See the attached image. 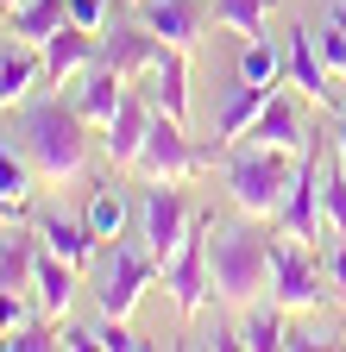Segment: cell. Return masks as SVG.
<instances>
[{"instance_id": "6da1fadb", "label": "cell", "mask_w": 346, "mask_h": 352, "mask_svg": "<svg viewBox=\"0 0 346 352\" xmlns=\"http://www.w3.org/2000/svg\"><path fill=\"white\" fill-rule=\"evenodd\" d=\"M101 139H89V120H82V107L57 101V95H32L25 113H19V151L25 164L38 170V183H76L82 170H89V151Z\"/></svg>"}, {"instance_id": "7a4b0ae2", "label": "cell", "mask_w": 346, "mask_h": 352, "mask_svg": "<svg viewBox=\"0 0 346 352\" xmlns=\"http://www.w3.org/2000/svg\"><path fill=\"white\" fill-rule=\"evenodd\" d=\"M271 239L265 220H239V227H214L208 239V277H214V302L221 308H246L258 296H271Z\"/></svg>"}, {"instance_id": "3957f363", "label": "cell", "mask_w": 346, "mask_h": 352, "mask_svg": "<svg viewBox=\"0 0 346 352\" xmlns=\"http://www.w3.org/2000/svg\"><path fill=\"white\" fill-rule=\"evenodd\" d=\"M296 151H271V145H233L227 151V201L252 220H277L290 183H296Z\"/></svg>"}, {"instance_id": "277c9868", "label": "cell", "mask_w": 346, "mask_h": 352, "mask_svg": "<svg viewBox=\"0 0 346 352\" xmlns=\"http://www.w3.org/2000/svg\"><path fill=\"white\" fill-rule=\"evenodd\" d=\"M271 302L290 308V315H321L334 302V283H327V264L315 258V239H296V233L271 239Z\"/></svg>"}, {"instance_id": "5b68a950", "label": "cell", "mask_w": 346, "mask_h": 352, "mask_svg": "<svg viewBox=\"0 0 346 352\" xmlns=\"http://www.w3.org/2000/svg\"><path fill=\"white\" fill-rule=\"evenodd\" d=\"M214 157H221V151H214V145H195L183 120L151 113V132H145V145H139L133 176H139V183H189V176H202Z\"/></svg>"}, {"instance_id": "8992f818", "label": "cell", "mask_w": 346, "mask_h": 352, "mask_svg": "<svg viewBox=\"0 0 346 352\" xmlns=\"http://www.w3.org/2000/svg\"><path fill=\"white\" fill-rule=\"evenodd\" d=\"M208 239H214V214L208 208H195V227H189V239L170 252L164 264H158V283L170 289V308H177L183 321H195L202 308L214 302V277H208Z\"/></svg>"}, {"instance_id": "52a82bcc", "label": "cell", "mask_w": 346, "mask_h": 352, "mask_svg": "<svg viewBox=\"0 0 346 352\" xmlns=\"http://www.w3.org/2000/svg\"><path fill=\"white\" fill-rule=\"evenodd\" d=\"M195 227V208L183 195V183H145V201H139V245L164 264Z\"/></svg>"}, {"instance_id": "ba28073f", "label": "cell", "mask_w": 346, "mask_h": 352, "mask_svg": "<svg viewBox=\"0 0 346 352\" xmlns=\"http://www.w3.org/2000/svg\"><path fill=\"white\" fill-rule=\"evenodd\" d=\"M158 283V258L145 252V245H113L107 258H101V283H95V302H101V315H133L139 308V296Z\"/></svg>"}, {"instance_id": "9c48e42d", "label": "cell", "mask_w": 346, "mask_h": 352, "mask_svg": "<svg viewBox=\"0 0 346 352\" xmlns=\"http://www.w3.org/2000/svg\"><path fill=\"white\" fill-rule=\"evenodd\" d=\"M151 95H145V88L133 82V88H126V101L113 107V120L101 126V157L113 164V170H133L139 164V145H145V132H151Z\"/></svg>"}, {"instance_id": "30bf717a", "label": "cell", "mask_w": 346, "mask_h": 352, "mask_svg": "<svg viewBox=\"0 0 346 352\" xmlns=\"http://www.w3.org/2000/svg\"><path fill=\"white\" fill-rule=\"evenodd\" d=\"M321 227H327V214H321V151L309 145V151H302V164H296V183H290L283 208H277V233L315 239Z\"/></svg>"}, {"instance_id": "8fae6325", "label": "cell", "mask_w": 346, "mask_h": 352, "mask_svg": "<svg viewBox=\"0 0 346 352\" xmlns=\"http://www.w3.org/2000/svg\"><path fill=\"white\" fill-rule=\"evenodd\" d=\"M283 51H290V88H296V95H309L315 107H327V113H334V107H340V88H334L340 76L327 69V57H321L315 32H309V25H296Z\"/></svg>"}, {"instance_id": "7c38bea8", "label": "cell", "mask_w": 346, "mask_h": 352, "mask_svg": "<svg viewBox=\"0 0 346 352\" xmlns=\"http://www.w3.org/2000/svg\"><path fill=\"white\" fill-rule=\"evenodd\" d=\"M158 51H164V38H158L145 19H113V25L101 32V63L120 69L126 82H139V76L158 63Z\"/></svg>"}, {"instance_id": "4fadbf2b", "label": "cell", "mask_w": 346, "mask_h": 352, "mask_svg": "<svg viewBox=\"0 0 346 352\" xmlns=\"http://www.w3.org/2000/svg\"><path fill=\"white\" fill-rule=\"evenodd\" d=\"M139 19L164 38L177 44V51H195L208 19H214V0H139Z\"/></svg>"}, {"instance_id": "5bb4252c", "label": "cell", "mask_w": 346, "mask_h": 352, "mask_svg": "<svg viewBox=\"0 0 346 352\" xmlns=\"http://www.w3.org/2000/svg\"><path fill=\"white\" fill-rule=\"evenodd\" d=\"M32 233H38V245L45 252H57V258H69L76 271H89V264L101 258V233L89 227V214H38L32 220Z\"/></svg>"}, {"instance_id": "9a60e30c", "label": "cell", "mask_w": 346, "mask_h": 352, "mask_svg": "<svg viewBox=\"0 0 346 352\" xmlns=\"http://www.w3.org/2000/svg\"><path fill=\"white\" fill-rule=\"evenodd\" d=\"M252 145H271V151H309L315 145V132H309V120H302V107H296V95H283V88H271V101H265V113L252 120V132H246Z\"/></svg>"}, {"instance_id": "2e32d148", "label": "cell", "mask_w": 346, "mask_h": 352, "mask_svg": "<svg viewBox=\"0 0 346 352\" xmlns=\"http://www.w3.org/2000/svg\"><path fill=\"white\" fill-rule=\"evenodd\" d=\"M265 101H271V88H258V82H246V76H233V82L221 88V113H214V151H221V157L252 132V120L265 113Z\"/></svg>"}, {"instance_id": "e0dca14e", "label": "cell", "mask_w": 346, "mask_h": 352, "mask_svg": "<svg viewBox=\"0 0 346 352\" xmlns=\"http://www.w3.org/2000/svg\"><path fill=\"white\" fill-rule=\"evenodd\" d=\"M38 88H51V82H45V51L7 38V44H0V107H7V113L25 107Z\"/></svg>"}, {"instance_id": "ac0fdd59", "label": "cell", "mask_w": 346, "mask_h": 352, "mask_svg": "<svg viewBox=\"0 0 346 352\" xmlns=\"http://www.w3.org/2000/svg\"><path fill=\"white\" fill-rule=\"evenodd\" d=\"M145 95H151L158 113H170V120H183V126H189V51L164 44L158 63L145 69Z\"/></svg>"}, {"instance_id": "d6986e66", "label": "cell", "mask_w": 346, "mask_h": 352, "mask_svg": "<svg viewBox=\"0 0 346 352\" xmlns=\"http://www.w3.org/2000/svg\"><path fill=\"white\" fill-rule=\"evenodd\" d=\"M38 51H45V82H69V76H82L95 57H101V32H89V25H57L45 44H38Z\"/></svg>"}, {"instance_id": "ffe728a7", "label": "cell", "mask_w": 346, "mask_h": 352, "mask_svg": "<svg viewBox=\"0 0 346 352\" xmlns=\"http://www.w3.org/2000/svg\"><path fill=\"white\" fill-rule=\"evenodd\" d=\"M76 264L69 258H57V252H45L38 245V264H32V289H38V315H51V321H63L69 315V302H76Z\"/></svg>"}, {"instance_id": "44dd1931", "label": "cell", "mask_w": 346, "mask_h": 352, "mask_svg": "<svg viewBox=\"0 0 346 352\" xmlns=\"http://www.w3.org/2000/svg\"><path fill=\"white\" fill-rule=\"evenodd\" d=\"M126 88H133V82H126L120 69H107V63L95 57L89 69H82V88H76V107H82V120H89V126L101 132V126L113 120V107L126 101Z\"/></svg>"}, {"instance_id": "7402d4cb", "label": "cell", "mask_w": 346, "mask_h": 352, "mask_svg": "<svg viewBox=\"0 0 346 352\" xmlns=\"http://www.w3.org/2000/svg\"><path fill=\"white\" fill-rule=\"evenodd\" d=\"M57 25H69V0H19V7L7 13V32L19 44H45Z\"/></svg>"}, {"instance_id": "603a6c76", "label": "cell", "mask_w": 346, "mask_h": 352, "mask_svg": "<svg viewBox=\"0 0 346 352\" xmlns=\"http://www.w3.org/2000/svg\"><path fill=\"white\" fill-rule=\"evenodd\" d=\"M239 76L258 88H277L290 76V51H277V38H246L239 44Z\"/></svg>"}, {"instance_id": "cb8c5ba5", "label": "cell", "mask_w": 346, "mask_h": 352, "mask_svg": "<svg viewBox=\"0 0 346 352\" xmlns=\"http://www.w3.org/2000/svg\"><path fill=\"white\" fill-rule=\"evenodd\" d=\"M271 7H277V0H214V25H227L239 38H265Z\"/></svg>"}, {"instance_id": "d4e9b609", "label": "cell", "mask_w": 346, "mask_h": 352, "mask_svg": "<svg viewBox=\"0 0 346 352\" xmlns=\"http://www.w3.org/2000/svg\"><path fill=\"white\" fill-rule=\"evenodd\" d=\"M82 214H89V227H95L101 239H120V227H126V195H120L113 183H95Z\"/></svg>"}, {"instance_id": "484cf974", "label": "cell", "mask_w": 346, "mask_h": 352, "mask_svg": "<svg viewBox=\"0 0 346 352\" xmlns=\"http://www.w3.org/2000/svg\"><path fill=\"white\" fill-rule=\"evenodd\" d=\"M315 44H321V57H327V69L346 82V0H340V7L315 25Z\"/></svg>"}, {"instance_id": "4316f807", "label": "cell", "mask_w": 346, "mask_h": 352, "mask_svg": "<svg viewBox=\"0 0 346 352\" xmlns=\"http://www.w3.org/2000/svg\"><path fill=\"white\" fill-rule=\"evenodd\" d=\"M321 214H327V227L346 239V164L334 157V170L321 176Z\"/></svg>"}, {"instance_id": "83f0119b", "label": "cell", "mask_w": 346, "mask_h": 352, "mask_svg": "<svg viewBox=\"0 0 346 352\" xmlns=\"http://www.w3.org/2000/svg\"><path fill=\"white\" fill-rule=\"evenodd\" d=\"M95 346H107V352H139L145 340H139L133 327H126L120 315H101V321H95Z\"/></svg>"}, {"instance_id": "f1b7e54d", "label": "cell", "mask_w": 346, "mask_h": 352, "mask_svg": "<svg viewBox=\"0 0 346 352\" xmlns=\"http://www.w3.org/2000/svg\"><path fill=\"white\" fill-rule=\"evenodd\" d=\"M69 19H76V25H89V32H107L113 0H69Z\"/></svg>"}, {"instance_id": "f546056e", "label": "cell", "mask_w": 346, "mask_h": 352, "mask_svg": "<svg viewBox=\"0 0 346 352\" xmlns=\"http://www.w3.org/2000/svg\"><path fill=\"white\" fill-rule=\"evenodd\" d=\"M327 139H334V157L346 164V95H340V107H334V120H327Z\"/></svg>"}, {"instance_id": "4dcf8cb0", "label": "cell", "mask_w": 346, "mask_h": 352, "mask_svg": "<svg viewBox=\"0 0 346 352\" xmlns=\"http://www.w3.org/2000/svg\"><path fill=\"white\" fill-rule=\"evenodd\" d=\"M327 283H334V296H346V239H340L334 258H327Z\"/></svg>"}, {"instance_id": "1f68e13d", "label": "cell", "mask_w": 346, "mask_h": 352, "mask_svg": "<svg viewBox=\"0 0 346 352\" xmlns=\"http://www.w3.org/2000/svg\"><path fill=\"white\" fill-rule=\"evenodd\" d=\"M0 227H25V201H13L7 189H0Z\"/></svg>"}]
</instances>
